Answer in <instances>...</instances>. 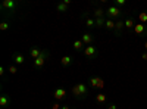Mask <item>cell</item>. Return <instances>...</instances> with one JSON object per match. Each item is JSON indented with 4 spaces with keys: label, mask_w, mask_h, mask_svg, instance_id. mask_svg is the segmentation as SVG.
Listing matches in <instances>:
<instances>
[{
    "label": "cell",
    "mask_w": 147,
    "mask_h": 109,
    "mask_svg": "<svg viewBox=\"0 0 147 109\" xmlns=\"http://www.w3.org/2000/svg\"><path fill=\"white\" fill-rule=\"evenodd\" d=\"M66 94H68V91H66L63 87H57V89L55 90V93H53V96H55L56 100H63V99L66 97Z\"/></svg>",
    "instance_id": "obj_6"
},
{
    "label": "cell",
    "mask_w": 147,
    "mask_h": 109,
    "mask_svg": "<svg viewBox=\"0 0 147 109\" xmlns=\"http://www.w3.org/2000/svg\"><path fill=\"white\" fill-rule=\"evenodd\" d=\"M138 21L140 24H147V10H143L138 14Z\"/></svg>",
    "instance_id": "obj_18"
},
{
    "label": "cell",
    "mask_w": 147,
    "mask_h": 109,
    "mask_svg": "<svg viewBox=\"0 0 147 109\" xmlns=\"http://www.w3.org/2000/svg\"><path fill=\"white\" fill-rule=\"evenodd\" d=\"M60 64H62V66H71L74 64V59H72V56L65 55V56L60 58Z\"/></svg>",
    "instance_id": "obj_11"
},
{
    "label": "cell",
    "mask_w": 147,
    "mask_h": 109,
    "mask_svg": "<svg viewBox=\"0 0 147 109\" xmlns=\"http://www.w3.org/2000/svg\"><path fill=\"white\" fill-rule=\"evenodd\" d=\"M60 109H69V106H68V105H63V106L60 108Z\"/></svg>",
    "instance_id": "obj_32"
},
{
    "label": "cell",
    "mask_w": 147,
    "mask_h": 109,
    "mask_svg": "<svg viewBox=\"0 0 147 109\" xmlns=\"http://www.w3.org/2000/svg\"><path fill=\"white\" fill-rule=\"evenodd\" d=\"M18 7H19V3L15 2V0H3L2 5H0V9H2V10H6V12H10V14L16 12Z\"/></svg>",
    "instance_id": "obj_2"
},
{
    "label": "cell",
    "mask_w": 147,
    "mask_h": 109,
    "mask_svg": "<svg viewBox=\"0 0 147 109\" xmlns=\"http://www.w3.org/2000/svg\"><path fill=\"white\" fill-rule=\"evenodd\" d=\"M124 22H125V28H127V30H134V27H136L134 18H131V16H129V18H127Z\"/></svg>",
    "instance_id": "obj_13"
},
{
    "label": "cell",
    "mask_w": 147,
    "mask_h": 109,
    "mask_svg": "<svg viewBox=\"0 0 147 109\" xmlns=\"http://www.w3.org/2000/svg\"><path fill=\"white\" fill-rule=\"evenodd\" d=\"M106 15H107L109 19H113V21H115V18H119V16L122 15V10H121V7L112 5V6H109V7L106 9Z\"/></svg>",
    "instance_id": "obj_3"
},
{
    "label": "cell",
    "mask_w": 147,
    "mask_h": 109,
    "mask_svg": "<svg viewBox=\"0 0 147 109\" xmlns=\"http://www.w3.org/2000/svg\"><path fill=\"white\" fill-rule=\"evenodd\" d=\"M144 49H146V50H147V40H146V41H144Z\"/></svg>",
    "instance_id": "obj_33"
},
{
    "label": "cell",
    "mask_w": 147,
    "mask_h": 109,
    "mask_svg": "<svg viewBox=\"0 0 147 109\" xmlns=\"http://www.w3.org/2000/svg\"><path fill=\"white\" fill-rule=\"evenodd\" d=\"M99 78H100V77H96V75L88 78V83H90V86H91L93 89H97V83H99Z\"/></svg>",
    "instance_id": "obj_20"
},
{
    "label": "cell",
    "mask_w": 147,
    "mask_h": 109,
    "mask_svg": "<svg viewBox=\"0 0 147 109\" xmlns=\"http://www.w3.org/2000/svg\"><path fill=\"white\" fill-rule=\"evenodd\" d=\"M10 97H9V96L7 94H2V96H0V106H2V108H7L9 105H10Z\"/></svg>",
    "instance_id": "obj_12"
},
{
    "label": "cell",
    "mask_w": 147,
    "mask_h": 109,
    "mask_svg": "<svg viewBox=\"0 0 147 109\" xmlns=\"http://www.w3.org/2000/svg\"><path fill=\"white\" fill-rule=\"evenodd\" d=\"M105 14H106V10L102 9V7H97V9L94 10V16H96V18H105Z\"/></svg>",
    "instance_id": "obj_19"
},
{
    "label": "cell",
    "mask_w": 147,
    "mask_h": 109,
    "mask_svg": "<svg viewBox=\"0 0 147 109\" xmlns=\"http://www.w3.org/2000/svg\"><path fill=\"white\" fill-rule=\"evenodd\" d=\"M107 109H118V106L115 103H110V105H107Z\"/></svg>",
    "instance_id": "obj_28"
},
{
    "label": "cell",
    "mask_w": 147,
    "mask_h": 109,
    "mask_svg": "<svg viewBox=\"0 0 147 109\" xmlns=\"http://www.w3.org/2000/svg\"><path fill=\"white\" fill-rule=\"evenodd\" d=\"M115 6H118V7L125 6V0H115Z\"/></svg>",
    "instance_id": "obj_27"
},
{
    "label": "cell",
    "mask_w": 147,
    "mask_h": 109,
    "mask_svg": "<svg viewBox=\"0 0 147 109\" xmlns=\"http://www.w3.org/2000/svg\"><path fill=\"white\" fill-rule=\"evenodd\" d=\"M10 28V24L7 21H2L0 22V31H7Z\"/></svg>",
    "instance_id": "obj_22"
},
{
    "label": "cell",
    "mask_w": 147,
    "mask_h": 109,
    "mask_svg": "<svg viewBox=\"0 0 147 109\" xmlns=\"http://www.w3.org/2000/svg\"><path fill=\"white\" fill-rule=\"evenodd\" d=\"M106 100H107L106 94H103L102 91L96 94V102H97V103H106Z\"/></svg>",
    "instance_id": "obj_15"
},
{
    "label": "cell",
    "mask_w": 147,
    "mask_h": 109,
    "mask_svg": "<svg viewBox=\"0 0 147 109\" xmlns=\"http://www.w3.org/2000/svg\"><path fill=\"white\" fill-rule=\"evenodd\" d=\"M63 3H65V5H68V6H69V5H71V0H63Z\"/></svg>",
    "instance_id": "obj_31"
},
{
    "label": "cell",
    "mask_w": 147,
    "mask_h": 109,
    "mask_svg": "<svg viewBox=\"0 0 147 109\" xmlns=\"http://www.w3.org/2000/svg\"><path fill=\"white\" fill-rule=\"evenodd\" d=\"M93 35L90 34V32H84L82 35H81V41L85 44V46H91V43H93Z\"/></svg>",
    "instance_id": "obj_9"
},
{
    "label": "cell",
    "mask_w": 147,
    "mask_h": 109,
    "mask_svg": "<svg viewBox=\"0 0 147 109\" xmlns=\"http://www.w3.org/2000/svg\"><path fill=\"white\" fill-rule=\"evenodd\" d=\"M132 32L137 34V35H141V34H146L147 32V28H146L144 24H136V27H134Z\"/></svg>",
    "instance_id": "obj_8"
},
{
    "label": "cell",
    "mask_w": 147,
    "mask_h": 109,
    "mask_svg": "<svg viewBox=\"0 0 147 109\" xmlns=\"http://www.w3.org/2000/svg\"><path fill=\"white\" fill-rule=\"evenodd\" d=\"M105 24H106V18H96V27H105Z\"/></svg>",
    "instance_id": "obj_23"
},
{
    "label": "cell",
    "mask_w": 147,
    "mask_h": 109,
    "mask_svg": "<svg viewBox=\"0 0 147 109\" xmlns=\"http://www.w3.org/2000/svg\"><path fill=\"white\" fill-rule=\"evenodd\" d=\"M82 52H84V55L87 56L88 59H93V58H96L97 55H99V50H97V47H94L93 44H91V46H85Z\"/></svg>",
    "instance_id": "obj_5"
},
{
    "label": "cell",
    "mask_w": 147,
    "mask_h": 109,
    "mask_svg": "<svg viewBox=\"0 0 147 109\" xmlns=\"http://www.w3.org/2000/svg\"><path fill=\"white\" fill-rule=\"evenodd\" d=\"M43 53H44V50H43V49H40V47H32V49L30 50V56H31L32 59L40 58Z\"/></svg>",
    "instance_id": "obj_10"
},
{
    "label": "cell",
    "mask_w": 147,
    "mask_h": 109,
    "mask_svg": "<svg viewBox=\"0 0 147 109\" xmlns=\"http://www.w3.org/2000/svg\"><path fill=\"white\" fill-rule=\"evenodd\" d=\"M56 10H57V12H66V10H68V5H65L63 2H62V3H57V5H56Z\"/></svg>",
    "instance_id": "obj_21"
},
{
    "label": "cell",
    "mask_w": 147,
    "mask_h": 109,
    "mask_svg": "<svg viewBox=\"0 0 147 109\" xmlns=\"http://www.w3.org/2000/svg\"><path fill=\"white\" fill-rule=\"evenodd\" d=\"M12 59H13V62H15L16 66H21V65L25 64V56L21 55V53H18V52L12 55Z\"/></svg>",
    "instance_id": "obj_7"
},
{
    "label": "cell",
    "mask_w": 147,
    "mask_h": 109,
    "mask_svg": "<svg viewBox=\"0 0 147 109\" xmlns=\"http://www.w3.org/2000/svg\"><path fill=\"white\" fill-rule=\"evenodd\" d=\"M141 59H143V60H147V52H144V53L141 55Z\"/></svg>",
    "instance_id": "obj_30"
},
{
    "label": "cell",
    "mask_w": 147,
    "mask_h": 109,
    "mask_svg": "<svg viewBox=\"0 0 147 109\" xmlns=\"http://www.w3.org/2000/svg\"><path fill=\"white\" fill-rule=\"evenodd\" d=\"M47 58H49V52H47V50H44V53H43L40 58H37V59H34V60H32L34 66H35L37 69H41V68L44 66V64H46Z\"/></svg>",
    "instance_id": "obj_4"
},
{
    "label": "cell",
    "mask_w": 147,
    "mask_h": 109,
    "mask_svg": "<svg viewBox=\"0 0 147 109\" xmlns=\"http://www.w3.org/2000/svg\"><path fill=\"white\" fill-rule=\"evenodd\" d=\"M7 71H9V74H12V75H15L16 72H18V66H16V65H10Z\"/></svg>",
    "instance_id": "obj_25"
},
{
    "label": "cell",
    "mask_w": 147,
    "mask_h": 109,
    "mask_svg": "<svg viewBox=\"0 0 147 109\" xmlns=\"http://www.w3.org/2000/svg\"><path fill=\"white\" fill-rule=\"evenodd\" d=\"M85 25H87L88 28L96 27V19H93V18H87V19H85Z\"/></svg>",
    "instance_id": "obj_24"
},
{
    "label": "cell",
    "mask_w": 147,
    "mask_h": 109,
    "mask_svg": "<svg viewBox=\"0 0 147 109\" xmlns=\"http://www.w3.org/2000/svg\"><path fill=\"white\" fill-rule=\"evenodd\" d=\"M115 25H116V22H115L113 19H109V18H106V24H105L106 30L112 31V30H115Z\"/></svg>",
    "instance_id": "obj_14"
},
{
    "label": "cell",
    "mask_w": 147,
    "mask_h": 109,
    "mask_svg": "<svg viewBox=\"0 0 147 109\" xmlns=\"http://www.w3.org/2000/svg\"><path fill=\"white\" fill-rule=\"evenodd\" d=\"M60 108H62V106H60L59 103H53L52 105V109H60Z\"/></svg>",
    "instance_id": "obj_29"
},
{
    "label": "cell",
    "mask_w": 147,
    "mask_h": 109,
    "mask_svg": "<svg viewBox=\"0 0 147 109\" xmlns=\"http://www.w3.org/2000/svg\"><path fill=\"white\" fill-rule=\"evenodd\" d=\"M84 46H85V44H84L81 40H75V41L72 43V47H74L75 50H84Z\"/></svg>",
    "instance_id": "obj_16"
},
{
    "label": "cell",
    "mask_w": 147,
    "mask_h": 109,
    "mask_svg": "<svg viewBox=\"0 0 147 109\" xmlns=\"http://www.w3.org/2000/svg\"><path fill=\"white\" fill-rule=\"evenodd\" d=\"M122 28H125V22H124V21H116V25H115V31H116V34H118V35L121 34Z\"/></svg>",
    "instance_id": "obj_17"
},
{
    "label": "cell",
    "mask_w": 147,
    "mask_h": 109,
    "mask_svg": "<svg viewBox=\"0 0 147 109\" xmlns=\"http://www.w3.org/2000/svg\"><path fill=\"white\" fill-rule=\"evenodd\" d=\"M88 86L85 83H78L75 84L72 89H71V93L75 96L77 99H84V97H87V94H88Z\"/></svg>",
    "instance_id": "obj_1"
},
{
    "label": "cell",
    "mask_w": 147,
    "mask_h": 109,
    "mask_svg": "<svg viewBox=\"0 0 147 109\" xmlns=\"http://www.w3.org/2000/svg\"><path fill=\"white\" fill-rule=\"evenodd\" d=\"M97 89H99V90H103V89H105V81H103V78H99V83H97Z\"/></svg>",
    "instance_id": "obj_26"
}]
</instances>
